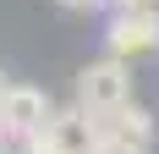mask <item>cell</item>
I'll return each mask as SVG.
<instances>
[{
  "label": "cell",
  "mask_w": 159,
  "mask_h": 154,
  "mask_svg": "<svg viewBox=\"0 0 159 154\" xmlns=\"http://www.w3.org/2000/svg\"><path fill=\"white\" fill-rule=\"evenodd\" d=\"M99 138H104V127H99L82 105H55V116L44 121V143L55 154H93Z\"/></svg>",
  "instance_id": "277c9868"
},
{
  "label": "cell",
  "mask_w": 159,
  "mask_h": 154,
  "mask_svg": "<svg viewBox=\"0 0 159 154\" xmlns=\"http://www.w3.org/2000/svg\"><path fill=\"white\" fill-rule=\"evenodd\" d=\"M0 154H6V138H0Z\"/></svg>",
  "instance_id": "9c48e42d"
},
{
  "label": "cell",
  "mask_w": 159,
  "mask_h": 154,
  "mask_svg": "<svg viewBox=\"0 0 159 154\" xmlns=\"http://www.w3.org/2000/svg\"><path fill=\"white\" fill-rule=\"evenodd\" d=\"M104 50L115 61H137L148 50H159V6H137V11H110V28H104Z\"/></svg>",
  "instance_id": "3957f363"
},
{
  "label": "cell",
  "mask_w": 159,
  "mask_h": 154,
  "mask_svg": "<svg viewBox=\"0 0 159 154\" xmlns=\"http://www.w3.org/2000/svg\"><path fill=\"white\" fill-rule=\"evenodd\" d=\"M49 116H55V99L39 83H11L6 99H0V138H6V149L11 143H28Z\"/></svg>",
  "instance_id": "7a4b0ae2"
},
{
  "label": "cell",
  "mask_w": 159,
  "mask_h": 154,
  "mask_svg": "<svg viewBox=\"0 0 159 154\" xmlns=\"http://www.w3.org/2000/svg\"><path fill=\"white\" fill-rule=\"evenodd\" d=\"M77 105L88 110L99 127L115 121V116L132 105V66H126V61H115V55L88 61V66L77 72Z\"/></svg>",
  "instance_id": "6da1fadb"
},
{
  "label": "cell",
  "mask_w": 159,
  "mask_h": 154,
  "mask_svg": "<svg viewBox=\"0 0 159 154\" xmlns=\"http://www.w3.org/2000/svg\"><path fill=\"white\" fill-rule=\"evenodd\" d=\"M55 6H66V11H99L104 0H55Z\"/></svg>",
  "instance_id": "8992f818"
},
{
  "label": "cell",
  "mask_w": 159,
  "mask_h": 154,
  "mask_svg": "<svg viewBox=\"0 0 159 154\" xmlns=\"http://www.w3.org/2000/svg\"><path fill=\"white\" fill-rule=\"evenodd\" d=\"M110 11H137V6H154V0H104Z\"/></svg>",
  "instance_id": "52a82bcc"
},
{
  "label": "cell",
  "mask_w": 159,
  "mask_h": 154,
  "mask_svg": "<svg viewBox=\"0 0 159 154\" xmlns=\"http://www.w3.org/2000/svg\"><path fill=\"white\" fill-rule=\"evenodd\" d=\"M104 132H115V138H126V143H137V149H154V132H159V127H154V110L132 99V105L121 110L115 121H104Z\"/></svg>",
  "instance_id": "5b68a950"
},
{
  "label": "cell",
  "mask_w": 159,
  "mask_h": 154,
  "mask_svg": "<svg viewBox=\"0 0 159 154\" xmlns=\"http://www.w3.org/2000/svg\"><path fill=\"white\" fill-rule=\"evenodd\" d=\"M6 88H11V83H6V72H0V99H6Z\"/></svg>",
  "instance_id": "ba28073f"
}]
</instances>
